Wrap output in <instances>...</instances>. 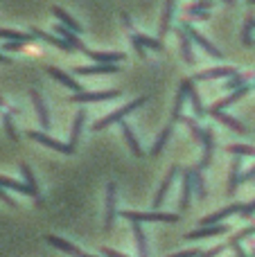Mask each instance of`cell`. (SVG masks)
<instances>
[{"label": "cell", "instance_id": "obj_1", "mask_svg": "<svg viewBox=\"0 0 255 257\" xmlns=\"http://www.w3.org/2000/svg\"><path fill=\"white\" fill-rule=\"evenodd\" d=\"M147 102V97H138V99H134V102H129L126 106H122V108H117L115 113H111V115H106L104 120H99L97 124H95V131H102V128H106L108 124H113V122H120L122 117H126L131 111H136L138 106H143V104Z\"/></svg>", "mask_w": 255, "mask_h": 257}, {"label": "cell", "instance_id": "obj_2", "mask_svg": "<svg viewBox=\"0 0 255 257\" xmlns=\"http://www.w3.org/2000/svg\"><path fill=\"white\" fill-rule=\"evenodd\" d=\"M122 217L129 219L134 223H140V221H163V223H176L179 217L176 214H170V212H122Z\"/></svg>", "mask_w": 255, "mask_h": 257}, {"label": "cell", "instance_id": "obj_3", "mask_svg": "<svg viewBox=\"0 0 255 257\" xmlns=\"http://www.w3.org/2000/svg\"><path fill=\"white\" fill-rule=\"evenodd\" d=\"M27 136L32 138V140H36V142H41V145H45V147H50V149H54V151H59V154H66V156H72L75 154V147L72 145H63V142H59V140H52L50 136H45V133H41V131H30Z\"/></svg>", "mask_w": 255, "mask_h": 257}, {"label": "cell", "instance_id": "obj_4", "mask_svg": "<svg viewBox=\"0 0 255 257\" xmlns=\"http://www.w3.org/2000/svg\"><path fill=\"white\" fill-rule=\"evenodd\" d=\"M115 194H117V185L108 183L106 185V212H104V230L113 228V219H115Z\"/></svg>", "mask_w": 255, "mask_h": 257}, {"label": "cell", "instance_id": "obj_5", "mask_svg": "<svg viewBox=\"0 0 255 257\" xmlns=\"http://www.w3.org/2000/svg\"><path fill=\"white\" fill-rule=\"evenodd\" d=\"M45 239H48V244H50V246H54V248L63 250V253H68V255H72V257H97V255H88V253H84V250H81L79 246L70 244V241L61 239V237H57V235H48Z\"/></svg>", "mask_w": 255, "mask_h": 257}, {"label": "cell", "instance_id": "obj_6", "mask_svg": "<svg viewBox=\"0 0 255 257\" xmlns=\"http://www.w3.org/2000/svg\"><path fill=\"white\" fill-rule=\"evenodd\" d=\"M183 30L188 32V34H190V39H192V41H194V43H197V45H201V48L206 50V52L210 54V57H217V59L221 57V50H217L215 45H212L210 41H208V39H206V36H203V34H199V32L194 30L192 25H188V23H185V25H183Z\"/></svg>", "mask_w": 255, "mask_h": 257}, {"label": "cell", "instance_id": "obj_7", "mask_svg": "<svg viewBox=\"0 0 255 257\" xmlns=\"http://www.w3.org/2000/svg\"><path fill=\"white\" fill-rule=\"evenodd\" d=\"M120 97V90H102V93H77L72 102H106V99Z\"/></svg>", "mask_w": 255, "mask_h": 257}, {"label": "cell", "instance_id": "obj_8", "mask_svg": "<svg viewBox=\"0 0 255 257\" xmlns=\"http://www.w3.org/2000/svg\"><path fill=\"white\" fill-rule=\"evenodd\" d=\"M30 95H32V102H34V106H36V113H39L41 126L48 128L50 126V111H48V106H45V102H43V95H41L36 88H32Z\"/></svg>", "mask_w": 255, "mask_h": 257}, {"label": "cell", "instance_id": "obj_9", "mask_svg": "<svg viewBox=\"0 0 255 257\" xmlns=\"http://www.w3.org/2000/svg\"><path fill=\"white\" fill-rule=\"evenodd\" d=\"M32 36H36V39H43L45 43H50V45H54V48H59V50H63V52H70V50H75L70 43H68L66 39H59V36H54V34H45L43 30H32Z\"/></svg>", "mask_w": 255, "mask_h": 257}, {"label": "cell", "instance_id": "obj_10", "mask_svg": "<svg viewBox=\"0 0 255 257\" xmlns=\"http://www.w3.org/2000/svg\"><path fill=\"white\" fill-rule=\"evenodd\" d=\"M242 208H244V203H233V205H228V208H224V210H219V212H215V214H210V217H206V219L201 221V226H212V223L221 221V219L230 217V214L242 212Z\"/></svg>", "mask_w": 255, "mask_h": 257}, {"label": "cell", "instance_id": "obj_11", "mask_svg": "<svg viewBox=\"0 0 255 257\" xmlns=\"http://www.w3.org/2000/svg\"><path fill=\"white\" fill-rule=\"evenodd\" d=\"M174 178H176V165H172L170 172H167V176H165V181H163V185L158 187V192H156V199H154V208L163 205V199L167 196V192H170V185L174 183Z\"/></svg>", "mask_w": 255, "mask_h": 257}, {"label": "cell", "instance_id": "obj_12", "mask_svg": "<svg viewBox=\"0 0 255 257\" xmlns=\"http://www.w3.org/2000/svg\"><path fill=\"white\" fill-rule=\"evenodd\" d=\"M48 75H50V77H54V79H57V81H61V84H63V86H68V88H72V90H75V93H81V86L77 84V81L72 79L70 75H66V72H63V70H59V68L50 66V68H48Z\"/></svg>", "mask_w": 255, "mask_h": 257}, {"label": "cell", "instance_id": "obj_13", "mask_svg": "<svg viewBox=\"0 0 255 257\" xmlns=\"http://www.w3.org/2000/svg\"><path fill=\"white\" fill-rule=\"evenodd\" d=\"M120 68L115 63H99V66H88V68H77V75H111L117 72Z\"/></svg>", "mask_w": 255, "mask_h": 257}, {"label": "cell", "instance_id": "obj_14", "mask_svg": "<svg viewBox=\"0 0 255 257\" xmlns=\"http://www.w3.org/2000/svg\"><path fill=\"white\" fill-rule=\"evenodd\" d=\"M224 232H228V226H206L190 232L185 239H203V237H215V235H224Z\"/></svg>", "mask_w": 255, "mask_h": 257}, {"label": "cell", "instance_id": "obj_15", "mask_svg": "<svg viewBox=\"0 0 255 257\" xmlns=\"http://www.w3.org/2000/svg\"><path fill=\"white\" fill-rule=\"evenodd\" d=\"M237 75L235 68H212V70H206V72H199L194 79L197 81H208V79H217V77H233Z\"/></svg>", "mask_w": 255, "mask_h": 257}, {"label": "cell", "instance_id": "obj_16", "mask_svg": "<svg viewBox=\"0 0 255 257\" xmlns=\"http://www.w3.org/2000/svg\"><path fill=\"white\" fill-rule=\"evenodd\" d=\"M21 172H23V176H25V185L32 190V196L39 201V205H43V201H41V194H39V185H36V178H34V174H32L30 165L23 163V165H21Z\"/></svg>", "mask_w": 255, "mask_h": 257}, {"label": "cell", "instance_id": "obj_17", "mask_svg": "<svg viewBox=\"0 0 255 257\" xmlns=\"http://www.w3.org/2000/svg\"><path fill=\"white\" fill-rule=\"evenodd\" d=\"M84 54L99 63H117L124 59V54H120V52H90V50H84Z\"/></svg>", "mask_w": 255, "mask_h": 257}, {"label": "cell", "instance_id": "obj_18", "mask_svg": "<svg viewBox=\"0 0 255 257\" xmlns=\"http://www.w3.org/2000/svg\"><path fill=\"white\" fill-rule=\"evenodd\" d=\"M122 133H124V140H126V145H129L131 154H134V156H143V149H140V142H138V138H136L134 128H131L129 124H126V122H122Z\"/></svg>", "mask_w": 255, "mask_h": 257}, {"label": "cell", "instance_id": "obj_19", "mask_svg": "<svg viewBox=\"0 0 255 257\" xmlns=\"http://www.w3.org/2000/svg\"><path fill=\"white\" fill-rule=\"evenodd\" d=\"M190 34L185 30H179V43H181V52H183V59L185 63H190L192 66L194 63V54H192V45H190Z\"/></svg>", "mask_w": 255, "mask_h": 257}, {"label": "cell", "instance_id": "obj_20", "mask_svg": "<svg viewBox=\"0 0 255 257\" xmlns=\"http://www.w3.org/2000/svg\"><path fill=\"white\" fill-rule=\"evenodd\" d=\"M52 14L59 18V21H61V25H66V27H68V30L77 32V34H79V32H81V25H79V23H77L75 18L70 16V14H66V12H63L61 7H52Z\"/></svg>", "mask_w": 255, "mask_h": 257}, {"label": "cell", "instance_id": "obj_21", "mask_svg": "<svg viewBox=\"0 0 255 257\" xmlns=\"http://www.w3.org/2000/svg\"><path fill=\"white\" fill-rule=\"evenodd\" d=\"M172 16H174V0H165V12H163V18H161V36H165L170 32V25H172Z\"/></svg>", "mask_w": 255, "mask_h": 257}, {"label": "cell", "instance_id": "obj_22", "mask_svg": "<svg viewBox=\"0 0 255 257\" xmlns=\"http://www.w3.org/2000/svg\"><path fill=\"white\" fill-rule=\"evenodd\" d=\"M57 32H59V34H61V39H66L68 43H70L75 50H81V52H84V50H86V48H84V43H81V41L77 39V32L68 30L66 25H57Z\"/></svg>", "mask_w": 255, "mask_h": 257}, {"label": "cell", "instance_id": "obj_23", "mask_svg": "<svg viewBox=\"0 0 255 257\" xmlns=\"http://www.w3.org/2000/svg\"><path fill=\"white\" fill-rule=\"evenodd\" d=\"M201 142H203V163L199 165V167H208V163H210V158H212V133L208 131V128H203V138H201Z\"/></svg>", "mask_w": 255, "mask_h": 257}, {"label": "cell", "instance_id": "obj_24", "mask_svg": "<svg viewBox=\"0 0 255 257\" xmlns=\"http://www.w3.org/2000/svg\"><path fill=\"white\" fill-rule=\"evenodd\" d=\"M210 113H212V117H217V120H221V122H224V124H228L230 128H235V131H237V133H244V131H246L242 122H237V120H235V117L226 115L224 111H215V108H210Z\"/></svg>", "mask_w": 255, "mask_h": 257}, {"label": "cell", "instance_id": "obj_25", "mask_svg": "<svg viewBox=\"0 0 255 257\" xmlns=\"http://www.w3.org/2000/svg\"><path fill=\"white\" fill-rule=\"evenodd\" d=\"M134 235H136V244H138V257H149L147 250V237H145L140 223H134Z\"/></svg>", "mask_w": 255, "mask_h": 257}, {"label": "cell", "instance_id": "obj_26", "mask_svg": "<svg viewBox=\"0 0 255 257\" xmlns=\"http://www.w3.org/2000/svg\"><path fill=\"white\" fill-rule=\"evenodd\" d=\"M246 93H248V86H246V84H244V86H242V88H237V90H235V93H233V95H230V97L221 99V102H219V104H215V106H212V108H215V111H221V108L230 106V104H233V102H237V99H242V97H244V95H246Z\"/></svg>", "mask_w": 255, "mask_h": 257}, {"label": "cell", "instance_id": "obj_27", "mask_svg": "<svg viewBox=\"0 0 255 257\" xmlns=\"http://www.w3.org/2000/svg\"><path fill=\"white\" fill-rule=\"evenodd\" d=\"M84 120H86L84 111H79V113H77V117H75V122H72V131H70V145H72V147H77V142H79V136H81V126H84Z\"/></svg>", "mask_w": 255, "mask_h": 257}, {"label": "cell", "instance_id": "obj_28", "mask_svg": "<svg viewBox=\"0 0 255 257\" xmlns=\"http://www.w3.org/2000/svg\"><path fill=\"white\" fill-rule=\"evenodd\" d=\"M239 169H242V165H239L237 156H235V163H233V169H230V178H228V194H235V190H237L239 181H242V176H239Z\"/></svg>", "mask_w": 255, "mask_h": 257}, {"label": "cell", "instance_id": "obj_29", "mask_svg": "<svg viewBox=\"0 0 255 257\" xmlns=\"http://www.w3.org/2000/svg\"><path fill=\"white\" fill-rule=\"evenodd\" d=\"M192 174L185 172V178H183V199H181V210H188L190 208V194H192Z\"/></svg>", "mask_w": 255, "mask_h": 257}, {"label": "cell", "instance_id": "obj_30", "mask_svg": "<svg viewBox=\"0 0 255 257\" xmlns=\"http://www.w3.org/2000/svg\"><path fill=\"white\" fill-rule=\"evenodd\" d=\"M0 185L3 187H9V190H16V192H21V194H30L32 196V190L27 185H23V183H18V181H12V178H7V176H0Z\"/></svg>", "mask_w": 255, "mask_h": 257}, {"label": "cell", "instance_id": "obj_31", "mask_svg": "<svg viewBox=\"0 0 255 257\" xmlns=\"http://www.w3.org/2000/svg\"><path fill=\"white\" fill-rule=\"evenodd\" d=\"M188 88H190V81H183L179 88V95H176V104H174V117L179 120L181 117V108H183V102H185V95H188Z\"/></svg>", "mask_w": 255, "mask_h": 257}, {"label": "cell", "instance_id": "obj_32", "mask_svg": "<svg viewBox=\"0 0 255 257\" xmlns=\"http://www.w3.org/2000/svg\"><path fill=\"white\" fill-rule=\"evenodd\" d=\"M0 39H12V41H21V43H27V41H32V34H25V32H16V30H0Z\"/></svg>", "mask_w": 255, "mask_h": 257}, {"label": "cell", "instance_id": "obj_33", "mask_svg": "<svg viewBox=\"0 0 255 257\" xmlns=\"http://www.w3.org/2000/svg\"><path fill=\"white\" fill-rule=\"evenodd\" d=\"M192 183H194V190H197L199 199H206V183H203V176H201V167L192 174Z\"/></svg>", "mask_w": 255, "mask_h": 257}, {"label": "cell", "instance_id": "obj_34", "mask_svg": "<svg viewBox=\"0 0 255 257\" xmlns=\"http://www.w3.org/2000/svg\"><path fill=\"white\" fill-rule=\"evenodd\" d=\"M172 136V126H165L163 128V133L158 136V140H156V145H154V149H152V156H158L163 151V147H165V142H167V138Z\"/></svg>", "mask_w": 255, "mask_h": 257}, {"label": "cell", "instance_id": "obj_35", "mask_svg": "<svg viewBox=\"0 0 255 257\" xmlns=\"http://www.w3.org/2000/svg\"><path fill=\"white\" fill-rule=\"evenodd\" d=\"M188 95H190V99H192V106H194V113H197V115H199V117H201V115H203V113H206V111H203V104H201V97H199V93H197V90H194V88H192V81H190V88H188Z\"/></svg>", "mask_w": 255, "mask_h": 257}, {"label": "cell", "instance_id": "obj_36", "mask_svg": "<svg viewBox=\"0 0 255 257\" xmlns=\"http://www.w3.org/2000/svg\"><path fill=\"white\" fill-rule=\"evenodd\" d=\"M228 151L233 156H255V149L253 147H246V145H230Z\"/></svg>", "mask_w": 255, "mask_h": 257}, {"label": "cell", "instance_id": "obj_37", "mask_svg": "<svg viewBox=\"0 0 255 257\" xmlns=\"http://www.w3.org/2000/svg\"><path fill=\"white\" fill-rule=\"evenodd\" d=\"M253 27H255V18H248L246 21V25H244V45H253V36H251V32H253Z\"/></svg>", "mask_w": 255, "mask_h": 257}, {"label": "cell", "instance_id": "obj_38", "mask_svg": "<svg viewBox=\"0 0 255 257\" xmlns=\"http://www.w3.org/2000/svg\"><path fill=\"white\" fill-rule=\"evenodd\" d=\"M3 122H5V128H7V136L12 138V140H18V133H16V128H14V122H12V115H5L3 117Z\"/></svg>", "mask_w": 255, "mask_h": 257}, {"label": "cell", "instance_id": "obj_39", "mask_svg": "<svg viewBox=\"0 0 255 257\" xmlns=\"http://www.w3.org/2000/svg\"><path fill=\"white\" fill-rule=\"evenodd\" d=\"M138 41L145 45V48H152V50H161L163 45H161V41H156V39H149V36H140L138 34Z\"/></svg>", "mask_w": 255, "mask_h": 257}, {"label": "cell", "instance_id": "obj_40", "mask_svg": "<svg viewBox=\"0 0 255 257\" xmlns=\"http://www.w3.org/2000/svg\"><path fill=\"white\" fill-rule=\"evenodd\" d=\"M210 7H212V3H210V0H199L197 5H192V7H190V12H192L194 16H197L199 12H203V9H210Z\"/></svg>", "mask_w": 255, "mask_h": 257}, {"label": "cell", "instance_id": "obj_41", "mask_svg": "<svg viewBox=\"0 0 255 257\" xmlns=\"http://www.w3.org/2000/svg\"><path fill=\"white\" fill-rule=\"evenodd\" d=\"M226 86H228V88H242V86H244V79H242L239 75H233V77L228 79V84H226Z\"/></svg>", "mask_w": 255, "mask_h": 257}, {"label": "cell", "instance_id": "obj_42", "mask_svg": "<svg viewBox=\"0 0 255 257\" xmlns=\"http://www.w3.org/2000/svg\"><path fill=\"white\" fill-rule=\"evenodd\" d=\"M230 246H233V248H235V255H237V257H248V255H246V250L242 248V241H237V239H230Z\"/></svg>", "mask_w": 255, "mask_h": 257}, {"label": "cell", "instance_id": "obj_43", "mask_svg": "<svg viewBox=\"0 0 255 257\" xmlns=\"http://www.w3.org/2000/svg\"><path fill=\"white\" fill-rule=\"evenodd\" d=\"M255 212V201H251V203H244V208H242V217H251V214Z\"/></svg>", "mask_w": 255, "mask_h": 257}, {"label": "cell", "instance_id": "obj_44", "mask_svg": "<svg viewBox=\"0 0 255 257\" xmlns=\"http://www.w3.org/2000/svg\"><path fill=\"white\" fill-rule=\"evenodd\" d=\"M0 201H3V203H7L9 208H16V203H14V199H12V196H7V194H5L3 185H0Z\"/></svg>", "mask_w": 255, "mask_h": 257}, {"label": "cell", "instance_id": "obj_45", "mask_svg": "<svg viewBox=\"0 0 255 257\" xmlns=\"http://www.w3.org/2000/svg\"><path fill=\"white\" fill-rule=\"evenodd\" d=\"M219 253H224V246L210 248V250H206V253H201V255H197V257H215V255H219Z\"/></svg>", "mask_w": 255, "mask_h": 257}, {"label": "cell", "instance_id": "obj_46", "mask_svg": "<svg viewBox=\"0 0 255 257\" xmlns=\"http://www.w3.org/2000/svg\"><path fill=\"white\" fill-rule=\"evenodd\" d=\"M197 255H201V253L199 250H183V253H174L170 257H197Z\"/></svg>", "mask_w": 255, "mask_h": 257}, {"label": "cell", "instance_id": "obj_47", "mask_svg": "<svg viewBox=\"0 0 255 257\" xmlns=\"http://www.w3.org/2000/svg\"><path fill=\"white\" fill-rule=\"evenodd\" d=\"M102 253H104V257H126V255L117 253V250H113V248H104Z\"/></svg>", "mask_w": 255, "mask_h": 257}, {"label": "cell", "instance_id": "obj_48", "mask_svg": "<svg viewBox=\"0 0 255 257\" xmlns=\"http://www.w3.org/2000/svg\"><path fill=\"white\" fill-rule=\"evenodd\" d=\"M21 41H12V43H5V50H18V48H21Z\"/></svg>", "mask_w": 255, "mask_h": 257}, {"label": "cell", "instance_id": "obj_49", "mask_svg": "<svg viewBox=\"0 0 255 257\" xmlns=\"http://www.w3.org/2000/svg\"><path fill=\"white\" fill-rule=\"evenodd\" d=\"M0 63H9V59L5 57V54H0Z\"/></svg>", "mask_w": 255, "mask_h": 257}, {"label": "cell", "instance_id": "obj_50", "mask_svg": "<svg viewBox=\"0 0 255 257\" xmlns=\"http://www.w3.org/2000/svg\"><path fill=\"white\" fill-rule=\"evenodd\" d=\"M253 176H255V169H253V172H248V174H246V176H244V178H253Z\"/></svg>", "mask_w": 255, "mask_h": 257}, {"label": "cell", "instance_id": "obj_51", "mask_svg": "<svg viewBox=\"0 0 255 257\" xmlns=\"http://www.w3.org/2000/svg\"><path fill=\"white\" fill-rule=\"evenodd\" d=\"M248 5H255V0H248Z\"/></svg>", "mask_w": 255, "mask_h": 257}, {"label": "cell", "instance_id": "obj_52", "mask_svg": "<svg viewBox=\"0 0 255 257\" xmlns=\"http://www.w3.org/2000/svg\"><path fill=\"white\" fill-rule=\"evenodd\" d=\"M224 3H230V0H224Z\"/></svg>", "mask_w": 255, "mask_h": 257}]
</instances>
